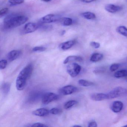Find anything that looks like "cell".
<instances>
[{"label":"cell","mask_w":127,"mask_h":127,"mask_svg":"<svg viewBox=\"0 0 127 127\" xmlns=\"http://www.w3.org/2000/svg\"><path fill=\"white\" fill-rule=\"evenodd\" d=\"M27 16L17 14L8 15L3 21V27L5 29H11L20 26L28 21Z\"/></svg>","instance_id":"cell-1"},{"label":"cell","mask_w":127,"mask_h":127,"mask_svg":"<svg viewBox=\"0 0 127 127\" xmlns=\"http://www.w3.org/2000/svg\"><path fill=\"white\" fill-rule=\"evenodd\" d=\"M33 71V66L30 64L27 65L20 72L16 82L17 90L22 91L25 88L27 80L30 78Z\"/></svg>","instance_id":"cell-2"},{"label":"cell","mask_w":127,"mask_h":127,"mask_svg":"<svg viewBox=\"0 0 127 127\" xmlns=\"http://www.w3.org/2000/svg\"><path fill=\"white\" fill-rule=\"evenodd\" d=\"M126 95L127 89L121 87H117L107 94V99L115 98Z\"/></svg>","instance_id":"cell-3"},{"label":"cell","mask_w":127,"mask_h":127,"mask_svg":"<svg viewBox=\"0 0 127 127\" xmlns=\"http://www.w3.org/2000/svg\"><path fill=\"white\" fill-rule=\"evenodd\" d=\"M67 71L72 77L74 78L79 75L81 70V66L75 63H72L67 65Z\"/></svg>","instance_id":"cell-4"},{"label":"cell","mask_w":127,"mask_h":127,"mask_svg":"<svg viewBox=\"0 0 127 127\" xmlns=\"http://www.w3.org/2000/svg\"><path fill=\"white\" fill-rule=\"evenodd\" d=\"M59 98L58 95L53 93L49 92L44 94L42 96V102L43 104L46 105L53 101L58 100Z\"/></svg>","instance_id":"cell-5"},{"label":"cell","mask_w":127,"mask_h":127,"mask_svg":"<svg viewBox=\"0 0 127 127\" xmlns=\"http://www.w3.org/2000/svg\"><path fill=\"white\" fill-rule=\"evenodd\" d=\"M59 19H60V18L58 15L49 14L41 18L40 20V22L42 24L51 23L58 21Z\"/></svg>","instance_id":"cell-6"},{"label":"cell","mask_w":127,"mask_h":127,"mask_svg":"<svg viewBox=\"0 0 127 127\" xmlns=\"http://www.w3.org/2000/svg\"><path fill=\"white\" fill-rule=\"evenodd\" d=\"M78 91L76 87L72 85H68L62 87L60 90V92L64 95H70L75 93Z\"/></svg>","instance_id":"cell-7"},{"label":"cell","mask_w":127,"mask_h":127,"mask_svg":"<svg viewBox=\"0 0 127 127\" xmlns=\"http://www.w3.org/2000/svg\"><path fill=\"white\" fill-rule=\"evenodd\" d=\"M39 28L37 24L33 23H29L26 24L24 28V32L25 34H29L34 32Z\"/></svg>","instance_id":"cell-8"},{"label":"cell","mask_w":127,"mask_h":127,"mask_svg":"<svg viewBox=\"0 0 127 127\" xmlns=\"http://www.w3.org/2000/svg\"><path fill=\"white\" fill-rule=\"evenodd\" d=\"M21 54V52L20 50H12L8 53L7 56V59L9 61H13L19 58Z\"/></svg>","instance_id":"cell-9"},{"label":"cell","mask_w":127,"mask_h":127,"mask_svg":"<svg viewBox=\"0 0 127 127\" xmlns=\"http://www.w3.org/2000/svg\"><path fill=\"white\" fill-rule=\"evenodd\" d=\"M105 10L108 12L111 13H116L121 11L123 8L119 6L113 4H109L106 5L105 7Z\"/></svg>","instance_id":"cell-10"},{"label":"cell","mask_w":127,"mask_h":127,"mask_svg":"<svg viewBox=\"0 0 127 127\" xmlns=\"http://www.w3.org/2000/svg\"><path fill=\"white\" fill-rule=\"evenodd\" d=\"M91 98L94 101H101L107 99V94L102 93H95L91 95Z\"/></svg>","instance_id":"cell-11"},{"label":"cell","mask_w":127,"mask_h":127,"mask_svg":"<svg viewBox=\"0 0 127 127\" xmlns=\"http://www.w3.org/2000/svg\"><path fill=\"white\" fill-rule=\"evenodd\" d=\"M123 106V104L122 102L120 101H115L112 104L111 110L114 113H119L122 111Z\"/></svg>","instance_id":"cell-12"},{"label":"cell","mask_w":127,"mask_h":127,"mask_svg":"<svg viewBox=\"0 0 127 127\" xmlns=\"http://www.w3.org/2000/svg\"><path fill=\"white\" fill-rule=\"evenodd\" d=\"M32 114L39 117H44L49 115L50 111L45 108H40L32 111Z\"/></svg>","instance_id":"cell-13"},{"label":"cell","mask_w":127,"mask_h":127,"mask_svg":"<svg viewBox=\"0 0 127 127\" xmlns=\"http://www.w3.org/2000/svg\"><path fill=\"white\" fill-rule=\"evenodd\" d=\"M75 43V41L73 40L68 41L61 44L60 45V48L62 50H67L73 46Z\"/></svg>","instance_id":"cell-14"},{"label":"cell","mask_w":127,"mask_h":127,"mask_svg":"<svg viewBox=\"0 0 127 127\" xmlns=\"http://www.w3.org/2000/svg\"><path fill=\"white\" fill-rule=\"evenodd\" d=\"M83 61V59L82 58L79 56H69L66 58L64 62V64H66L69 62H82Z\"/></svg>","instance_id":"cell-15"},{"label":"cell","mask_w":127,"mask_h":127,"mask_svg":"<svg viewBox=\"0 0 127 127\" xmlns=\"http://www.w3.org/2000/svg\"><path fill=\"white\" fill-rule=\"evenodd\" d=\"M103 55L99 53H95L91 55L90 58L91 61L93 62H96L101 61L103 59Z\"/></svg>","instance_id":"cell-16"},{"label":"cell","mask_w":127,"mask_h":127,"mask_svg":"<svg viewBox=\"0 0 127 127\" xmlns=\"http://www.w3.org/2000/svg\"><path fill=\"white\" fill-rule=\"evenodd\" d=\"M82 16L85 19L88 20H92L96 18L95 14L90 12H86L81 14Z\"/></svg>","instance_id":"cell-17"},{"label":"cell","mask_w":127,"mask_h":127,"mask_svg":"<svg viewBox=\"0 0 127 127\" xmlns=\"http://www.w3.org/2000/svg\"><path fill=\"white\" fill-rule=\"evenodd\" d=\"M114 76L116 78H123V77H127V70H122L117 71L114 74Z\"/></svg>","instance_id":"cell-18"},{"label":"cell","mask_w":127,"mask_h":127,"mask_svg":"<svg viewBox=\"0 0 127 127\" xmlns=\"http://www.w3.org/2000/svg\"><path fill=\"white\" fill-rule=\"evenodd\" d=\"M78 84L81 86L84 87H88L94 85V83L92 82L84 79H81L79 80Z\"/></svg>","instance_id":"cell-19"},{"label":"cell","mask_w":127,"mask_h":127,"mask_svg":"<svg viewBox=\"0 0 127 127\" xmlns=\"http://www.w3.org/2000/svg\"><path fill=\"white\" fill-rule=\"evenodd\" d=\"M117 32L120 34L127 37V28L124 26H120L118 27L116 29Z\"/></svg>","instance_id":"cell-20"},{"label":"cell","mask_w":127,"mask_h":127,"mask_svg":"<svg viewBox=\"0 0 127 127\" xmlns=\"http://www.w3.org/2000/svg\"><path fill=\"white\" fill-rule=\"evenodd\" d=\"M78 103V102L76 100H70L64 103V108L65 109H69L73 107L74 105H76Z\"/></svg>","instance_id":"cell-21"},{"label":"cell","mask_w":127,"mask_h":127,"mask_svg":"<svg viewBox=\"0 0 127 127\" xmlns=\"http://www.w3.org/2000/svg\"><path fill=\"white\" fill-rule=\"evenodd\" d=\"M73 23V21L72 19L70 18H64L62 20V25L65 26H71L72 24Z\"/></svg>","instance_id":"cell-22"},{"label":"cell","mask_w":127,"mask_h":127,"mask_svg":"<svg viewBox=\"0 0 127 127\" xmlns=\"http://www.w3.org/2000/svg\"><path fill=\"white\" fill-rule=\"evenodd\" d=\"M11 85L9 83L6 82L2 85V90L3 93L4 94H7L10 91Z\"/></svg>","instance_id":"cell-23"},{"label":"cell","mask_w":127,"mask_h":127,"mask_svg":"<svg viewBox=\"0 0 127 127\" xmlns=\"http://www.w3.org/2000/svg\"><path fill=\"white\" fill-rule=\"evenodd\" d=\"M24 0H8V3L11 6H15L22 4Z\"/></svg>","instance_id":"cell-24"},{"label":"cell","mask_w":127,"mask_h":127,"mask_svg":"<svg viewBox=\"0 0 127 127\" xmlns=\"http://www.w3.org/2000/svg\"><path fill=\"white\" fill-rule=\"evenodd\" d=\"M49 111L50 113L54 115H58L60 114L62 112V110L58 108H52Z\"/></svg>","instance_id":"cell-25"},{"label":"cell","mask_w":127,"mask_h":127,"mask_svg":"<svg viewBox=\"0 0 127 127\" xmlns=\"http://www.w3.org/2000/svg\"><path fill=\"white\" fill-rule=\"evenodd\" d=\"M46 49V47L41 46H37L34 47L32 49V51L34 52H43Z\"/></svg>","instance_id":"cell-26"},{"label":"cell","mask_w":127,"mask_h":127,"mask_svg":"<svg viewBox=\"0 0 127 127\" xmlns=\"http://www.w3.org/2000/svg\"><path fill=\"white\" fill-rule=\"evenodd\" d=\"M120 64H111L110 67V70L111 72H114L119 69Z\"/></svg>","instance_id":"cell-27"},{"label":"cell","mask_w":127,"mask_h":127,"mask_svg":"<svg viewBox=\"0 0 127 127\" xmlns=\"http://www.w3.org/2000/svg\"><path fill=\"white\" fill-rule=\"evenodd\" d=\"M8 64V62L6 60H2L0 62V68L1 69H3L6 67Z\"/></svg>","instance_id":"cell-28"},{"label":"cell","mask_w":127,"mask_h":127,"mask_svg":"<svg viewBox=\"0 0 127 127\" xmlns=\"http://www.w3.org/2000/svg\"><path fill=\"white\" fill-rule=\"evenodd\" d=\"M9 11V9L8 8H4L1 9L0 11V17H2L4 16Z\"/></svg>","instance_id":"cell-29"},{"label":"cell","mask_w":127,"mask_h":127,"mask_svg":"<svg viewBox=\"0 0 127 127\" xmlns=\"http://www.w3.org/2000/svg\"><path fill=\"white\" fill-rule=\"evenodd\" d=\"M90 45L95 49H98L100 46V44L98 42H95V41H92L91 42Z\"/></svg>","instance_id":"cell-30"},{"label":"cell","mask_w":127,"mask_h":127,"mask_svg":"<svg viewBox=\"0 0 127 127\" xmlns=\"http://www.w3.org/2000/svg\"><path fill=\"white\" fill-rule=\"evenodd\" d=\"M32 127H48V125L43 124V123H34L32 124Z\"/></svg>","instance_id":"cell-31"},{"label":"cell","mask_w":127,"mask_h":127,"mask_svg":"<svg viewBox=\"0 0 127 127\" xmlns=\"http://www.w3.org/2000/svg\"><path fill=\"white\" fill-rule=\"evenodd\" d=\"M88 127H97V124L96 122L95 121L91 122L88 124Z\"/></svg>","instance_id":"cell-32"},{"label":"cell","mask_w":127,"mask_h":127,"mask_svg":"<svg viewBox=\"0 0 127 127\" xmlns=\"http://www.w3.org/2000/svg\"><path fill=\"white\" fill-rule=\"evenodd\" d=\"M80 0L83 2L90 3L92 2L95 1L96 0Z\"/></svg>","instance_id":"cell-33"},{"label":"cell","mask_w":127,"mask_h":127,"mask_svg":"<svg viewBox=\"0 0 127 127\" xmlns=\"http://www.w3.org/2000/svg\"><path fill=\"white\" fill-rule=\"evenodd\" d=\"M41 0L45 2H49L52 1V0Z\"/></svg>","instance_id":"cell-34"},{"label":"cell","mask_w":127,"mask_h":127,"mask_svg":"<svg viewBox=\"0 0 127 127\" xmlns=\"http://www.w3.org/2000/svg\"><path fill=\"white\" fill-rule=\"evenodd\" d=\"M73 127H81V126L79 125H74Z\"/></svg>","instance_id":"cell-35"},{"label":"cell","mask_w":127,"mask_h":127,"mask_svg":"<svg viewBox=\"0 0 127 127\" xmlns=\"http://www.w3.org/2000/svg\"><path fill=\"white\" fill-rule=\"evenodd\" d=\"M124 127H127V125H126L124 126Z\"/></svg>","instance_id":"cell-36"},{"label":"cell","mask_w":127,"mask_h":127,"mask_svg":"<svg viewBox=\"0 0 127 127\" xmlns=\"http://www.w3.org/2000/svg\"><path fill=\"white\" fill-rule=\"evenodd\" d=\"M126 82H127V78H126Z\"/></svg>","instance_id":"cell-37"},{"label":"cell","mask_w":127,"mask_h":127,"mask_svg":"<svg viewBox=\"0 0 127 127\" xmlns=\"http://www.w3.org/2000/svg\"><path fill=\"white\" fill-rule=\"evenodd\" d=\"M126 2L127 3V0H126Z\"/></svg>","instance_id":"cell-38"}]
</instances>
